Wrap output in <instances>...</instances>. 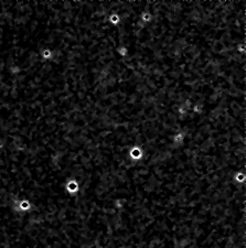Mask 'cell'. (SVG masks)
I'll use <instances>...</instances> for the list:
<instances>
[]
</instances>
